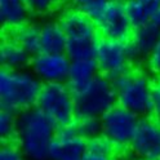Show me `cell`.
<instances>
[{
	"label": "cell",
	"instance_id": "cell-29",
	"mask_svg": "<svg viewBox=\"0 0 160 160\" xmlns=\"http://www.w3.org/2000/svg\"><path fill=\"white\" fill-rule=\"evenodd\" d=\"M68 2H71L72 4H75V5H78L80 2H83V0H68Z\"/></svg>",
	"mask_w": 160,
	"mask_h": 160
},
{
	"label": "cell",
	"instance_id": "cell-15",
	"mask_svg": "<svg viewBox=\"0 0 160 160\" xmlns=\"http://www.w3.org/2000/svg\"><path fill=\"white\" fill-rule=\"evenodd\" d=\"M30 14L26 0H0V23L7 30L27 23Z\"/></svg>",
	"mask_w": 160,
	"mask_h": 160
},
{
	"label": "cell",
	"instance_id": "cell-24",
	"mask_svg": "<svg viewBox=\"0 0 160 160\" xmlns=\"http://www.w3.org/2000/svg\"><path fill=\"white\" fill-rule=\"evenodd\" d=\"M62 0H26L30 13L35 16H47L58 9Z\"/></svg>",
	"mask_w": 160,
	"mask_h": 160
},
{
	"label": "cell",
	"instance_id": "cell-6",
	"mask_svg": "<svg viewBox=\"0 0 160 160\" xmlns=\"http://www.w3.org/2000/svg\"><path fill=\"white\" fill-rule=\"evenodd\" d=\"M118 105L112 80L98 75L83 92L75 94L78 118H102L110 108Z\"/></svg>",
	"mask_w": 160,
	"mask_h": 160
},
{
	"label": "cell",
	"instance_id": "cell-19",
	"mask_svg": "<svg viewBox=\"0 0 160 160\" xmlns=\"http://www.w3.org/2000/svg\"><path fill=\"white\" fill-rule=\"evenodd\" d=\"M13 35L11 36L13 40L21 45L30 56H35L42 52L40 45V27L32 23H25L14 30H12Z\"/></svg>",
	"mask_w": 160,
	"mask_h": 160
},
{
	"label": "cell",
	"instance_id": "cell-5",
	"mask_svg": "<svg viewBox=\"0 0 160 160\" xmlns=\"http://www.w3.org/2000/svg\"><path fill=\"white\" fill-rule=\"evenodd\" d=\"M35 107L58 128L72 124L76 118L75 94L66 83H43Z\"/></svg>",
	"mask_w": 160,
	"mask_h": 160
},
{
	"label": "cell",
	"instance_id": "cell-7",
	"mask_svg": "<svg viewBox=\"0 0 160 160\" xmlns=\"http://www.w3.org/2000/svg\"><path fill=\"white\" fill-rule=\"evenodd\" d=\"M94 59L97 62L99 74L115 80L131 70L133 63L128 51L127 42L101 38L97 44Z\"/></svg>",
	"mask_w": 160,
	"mask_h": 160
},
{
	"label": "cell",
	"instance_id": "cell-22",
	"mask_svg": "<svg viewBox=\"0 0 160 160\" xmlns=\"http://www.w3.org/2000/svg\"><path fill=\"white\" fill-rule=\"evenodd\" d=\"M17 112L8 108L0 110V138L3 142H11L16 137Z\"/></svg>",
	"mask_w": 160,
	"mask_h": 160
},
{
	"label": "cell",
	"instance_id": "cell-21",
	"mask_svg": "<svg viewBox=\"0 0 160 160\" xmlns=\"http://www.w3.org/2000/svg\"><path fill=\"white\" fill-rule=\"evenodd\" d=\"M75 128L78 133L84 137L87 141H91L102 136L101 118H78Z\"/></svg>",
	"mask_w": 160,
	"mask_h": 160
},
{
	"label": "cell",
	"instance_id": "cell-3",
	"mask_svg": "<svg viewBox=\"0 0 160 160\" xmlns=\"http://www.w3.org/2000/svg\"><path fill=\"white\" fill-rule=\"evenodd\" d=\"M43 83L30 70L0 71V105L2 108L22 112L36 106Z\"/></svg>",
	"mask_w": 160,
	"mask_h": 160
},
{
	"label": "cell",
	"instance_id": "cell-27",
	"mask_svg": "<svg viewBox=\"0 0 160 160\" xmlns=\"http://www.w3.org/2000/svg\"><path fill=\"white\" fill-rule=\"evenodd\" d=\"M152 114L155 119L160 122V76L154 83V110Z\"/></svg>",
	"mask_w": 160,
	"mask_h": 160
},
{
	"label": "cell",
	"instance_id": "cell-12",
	"mask_svg": "<svg viewBox=\"0 0 160 160\" xmlns=\"http://www.w3.org/2000/svg\"><path fill=\"white\" fill-rule=\"evenodd\" d=\"M131 148L137 158L160 160V122L156 119H139Z\"/></svg>",
	"mask_w": 160,
	"mask_h": 160
},
{
	"label": "cell",
	"instance_id": "cell-23",
	"mask_svg": "<svg viewBox=\"0 0 160 160\" xmlns=\"http://www.w3.org/2000/svg\"><path fill=\"white\" fill-rule=\"evenodd\" d=\"M107 5L108 0H83L76 5V8H79L88 18H91L97 25L99 19L102 18Z\"/></svg>",
	"mask_w": 160,
	"mask_h": 160
},
{
	"label": "cell",
	"instance_id": "cell-11",
	"mask_svg": "<svg viewBox=\"0 0 160 160\" xmlns=\"http://www.w3.org/2000/svg\"><path fill=\"white\" fill-rule=\"evenodd\" d=\"M87 150L88 141L78 133L75 124H70L58 128L48 160H83Z\"/></svg>",
	"mask_w": 160,
	"mask_h": 160
},
{
	"label": "cell",
	"instance_id": "cell-8",
	"mask_svg": "<svg viewBox=\"0 0 160 160\" xmlns=\"http://www.w3.org/2000/svg\"><path fill=\"white\" fill-rule=\"evenodd\" d=\"M138 123L139 118L137 115L123 106L115 105L101 118L102 136L106 137L115 147H131Z\"/></svg>",
	"mask_w": 160,
	"mask_h": 160
},
{
	"label": "cell",
	"instance_id": "cell-14",
	"mask_svg": "<svg viewBox=\"0 0 160 160\" xmlns=\"http://www.w3.org/2000/svg\"><path fill=\"white\" fill-rule=\"evenodd\" d=\"M99 75V70L96 59H79L71 61L68 70L66 84L71 89L74 94H78L87 89L93 80Z\"/></svg>",
	"mask_w": 160,
	"mask_h": 160
},
{
	"label": "cell",
	"instance_id": "cell-10",
	"mask_svg": "<svg viewBox=\"0 0 160 160\" xmlns=\"http://www.w3.org/2000/svg\"><path fill=\"white\" fill-rule=\"evenodd\" d=\"M70 66H71V59L65 52H40L32 56L30 61V70L42 83H65Z\"/></svg>",
	"mask_w": 160,
	"mask_h": 160
},
{
	"label": "cell",
	"instance_id": "cell-17",
	"mask_svg": "<svg viewBox=\"0 0 160 160\" xmlns=\"http://www.w3.org/2000/svg\"><path fill=\"white\" fill-rule=\"evenodd\" d=\"M42 52L63 53L66 49V35L59 22H47L40 27Z\"/></svg>",
	"mask_w": 160,
	"mask_h": 160
},
{
	"label": "cell",
	"instance_id": "cell-20",
	"mask_svg": "<svg viewBox=\"0 0 160 160\" xmlns=\"http://www.w3.org/2000/svg\"><path fill=\"white\" fill-rule=\"evenodd\" d=\"M115 146L103 136L88 141V150L83 160H114Z\"/></svg>",
	"mask_w": 160,
	"mask_h": 160
},
{
	"label": "cell",
	"instance_id": "cell-18",
	"mask_svg": "<svg viewBox=\"0 0 160 160\" xmlns=\"http://www.w3.org/2000/svg\"><path fill=\"white\" fill-rule=\"evenodd\" d=\"M125 8L133 26L138 27L151 22L160 8V0H125Z\"/></svg>",
	"mask_w": 160,
	"mask_h": 160
},
{
	"label": "cell",
	"instance_id": "cell-9",
	"mask_svg": "<svg viewBox=\"0 0 160 160\" xmlns=\"http://www.w3.org/2000/svg\"><path fill=\"white\" fill-rule=\"evenodd\" d=\"M97 27L102 38L128 42L134 31V26L128 16L125 0H108V5Z\"/></svg>",
	"mask_w": 160,
	"mask_h": 160
},
{
	"label": "cell",
	"instance_id": "cell-25",
	"mask_svg": "<svg viewBox=\"0 0 160 160\" xmlns=\"http://www.w3.org/2000/svg\"><path fill=\"white\" fill-rule=\"evenodd\" d=\"M25 155L17 143L4 142L0 148V160H23Z\"/></svg>",
	"mask_w": 160,
	"mask_h": 160
},
{
	"label": "cell",
	"instance_id": "cell-16",
	"mask_svg": "<svg viewBox=\"0 0 160 160\" xmlns=\"http://www.w3.org/2000/svg\"><path fill=\"white\" fill-rule=\"evenodd\" d=\"M31 56L12 38L5 39L0 45V63L2 68L23 70L30 66Z\"/></svg>",
	"mask_w": 160,
	"mask_h": 160
},
{
	"label": "cell",
	"instance_id": "cell-1",
	"mask_svg": "<svg viewBox=\"0 0 160 160\" xmlns=\"http://www.w3.org/2000/svg\"><path fill=\"white\" fill-rule=\"evenodd\" d=\"M58 127L38 107L17 115L16 143L28 160H48Z\"/></svg>",
	"mask_w": 160,
	"mask_h": 160
},
{
	"label": "cell",
	"instance_id": "cell-4",
	"mask_svg": "<svg viewBox=\"0 0 160 160\" xmlns=\"http://www.w3.org/2000/svg\"><path fill=\"white\" fill-rule=\"evenodd\" d=\"M118 105L138 118H148L154 110V83L142 70H129L112 80Z\"/></svg>",
	"mask_w": 160,
	"mask_h": 160
},
{
	"label": "cell",
	"instance_id": "cell-13",
	"mask_svg": "<svg viewBox=\"0 0 160 160\" xmlns=\"http://www.w3.org/2000/svg\"><path fill=\"white\" fill-rule=\"evenodd\" d=\"M160 38V30L156 28L152 23L134 27V31L131 39L127 42L128 51L132 62H139L142 59H147L155 48Z\"/></svg>",
	"mask_w": 160,
	"mask_h": 160
},
{
	"label": "cell",
	"instance_id": "cell-30",
	"mask_svg": "<svg viewBox=\"0 0 160 160\" xmlns=\"http://www.w3.org/2000/svg\"><path fill=\"white\" fill-rule=\"evenodd\" d=\"M134 160H148V159H142V158H137V159H134Z\"/></svg>",
	"mask_w": 160,
	"mask_h": 160
},
{
	"label": "cell",
	"instance_id": "cell-28",
	"mask_svg": "<svg viewBox=\"0 0 160 160\" xmlns=\"http://www.w3.org/2000/svg\"><path fill=\"white\" fill-rule=\"evenodd\" d=\"M150 23H152L156 28L160 30V8L158 9V12L155 13V16L152 17V19H151V22H150Z\"/></svg>",
	"mask_w": 160,
	"mask_h": 160
},
{
	"label": "cell",
	"instance_id": "cell-26",
	"mask_svg": "<svg viewBox=\"0 0 160 160\" xmlns=\"http://www.w3.org/2000/svg\"><path fill=\"white\" fill-rule=\"evenodd\" d=\"M147 66L152 74L160 76V38L158 40L155 48L152 49L151 54L147 57Z\"/></svg>",
	"mask_w": 160,
	"mask_h": 160
},
{
	"label": "cell",
	"instance_id": "cell-2",
	"mask_svg": "<svg viewBox=\"0 0 160 160\" xmlns=\"http://www.w3.org/2000/svg\"><path fill=\"white\" fill-rule=\"evenodd\" d=\"M58 22L66 35L65 53L70 59H93L97 44L101 39L97 25L79 8H70L63 11L59 16Z\"/></svg>",
	"mask_w": 160,
	"mask_h": 160
}]
</instances>
